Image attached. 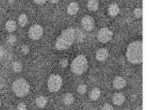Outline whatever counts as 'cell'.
<instances>
[{"label":"cell","mask_w":149,"mask_h":110,"mask_svg":"<svg viewBox=\"0 0 149 110\" xmlns=\"http://www.w3.org/2000/svg\"><path fill=\"white\" fill-rule=\"evenodd\" d=\"M127 60L132 64H141L143 62V43L135 41L130 43L126 52Z\"/></svg>","instance_id":"cell-1"},{"label":"cell","mask_w":149,"mask_h":110,"mask_svg":"<svg viewBox=\"0 0 149 110\" xmlns=\"http://www.w3.org/2000/svg\"><path fill=\"white\" fill-rule=\"evenodd\" d=\"M75 39V31L69 27L63 31L55 42V48L58 50H67L73 44Z\"/></svg>","instance_id":"cell-2"},{"label":"cell","mask_w":149,"mask_h":110,"mask_svg":"<svg viewBox=\"0 0 149 110\" xmlns=\"http://www.w3.org/2000/svg\"><path fill=\"white\" fill-rule=\"evenodd\" d=\"M12 90L17 97H23L29 92L30 85L25 79L20 78L14 81L12 84Z\"/></svg>","instance_id":"cell-3"},{"label":"cell","mask_w":149,"mask_h":110,"mask_svg":"<svg viewBox=\"0 0 149 110\" xmlns=\"http://www.w3.org/2000/svg\"><path fill=\"white\" fill-rule=\"evenodd\" d=\"M71 68L74 74L82 75L88 68V60L84 55H78L71 63Z\"/></svg>","instance_id":"cell-4"},{"label":"cell","mask_w":149,"mask_h":110,"mask_svg":"<svg viewBox=\"0 0 149 110\" xmlns=\"http://www.w3.org/2000/svg\"><path fill=\"white\" fill-rule=\"evenodd\" d=\"M62 84H63V80L60 76L55 74L50 76L47 81V87L50 92H58L61 88Z\"/></svg>","instance_id":"cell-5"},{"label":"cell","mask_w":149,"mask_h":110,"mask_svg":"<svg viewBox=\"0 0 149 110\" xmlns=\"http://www.w3.org/2000/svg\"><path fill=\"white\" fill-rule=\"evenodd\" d=\"M113 37V32L109 28L104 27L99 31L97 35L98 40L102 43H106L110 41Z\"/></svg>","instance_id":"cell-6"},{"label":"cell","mask_w":149,"mask_h":110,"mask_svg":"<svg viewBox=\"0 0 149 110\" xmlns=\"http://www.w3.org/2000/svg\"><path fill=\"white\" fill-rule=\"evenodd\" d=\"M43 34V29L39 24H35L32 27H31L28 32L29 37L33 40H38L42 37Z\"/></svg>","instance_id":"cell-7"},{"label":"cell","mask_w":149,"mask_h":110,"mask_svg":"<svg viewBox=\"0 0 149 110\" xmlns=\"http://www.w3.org/2000/svg\"><path fill=\"white\" fill-rule=\"evenodd\" d=\"M82 26L84 28L86 31H92L95 28V20L91 16L89 15H86L83 19L81 21Z\"/></svg>","instance_id":"cell-8"},{"label":"cell","mask_w":149,"mask_h":110,"mask_svg":"<svg viewBox=\"0 0 149 110\" xmlns=\"http://www.w3.org/2000/svg\"><path fill=\"white\" fill-rule=\"evenodd\" d=\"M109 56V52L106 48H100L98 50L95 54V58L99 61H104Z\"/></svg>","instance_id":"cell-9"},{"label":"cell","mask_w":149,"mask_h":110,"mask_svg":"<svg viewBox=\"0 0 149 110\" xmlns=\"http://www.w3.org/2000/svg\"><path fill=\"white\" fill-rule=\"evenodd\" d=\"M126 81L121 76H116L113 81V87L116 89H121L126 86Z\"/></svg>","instance_id":"cell-10"},{"label":"cell","mask_w":149,"mask_h":110,"mask_svg":"<svg viewBox=\"0 0 149 110\" xmlns=\"http://www.w3.org/2000/svg\"><path fill=\"white\" fill-rule=\"evenodd\" d=\"M112 100H113L114 104H116L117 106H121L124 103L125 97L121 92H116V93L114 94Z\"/></svg>","instance_id":"cell-11"},{"label":"cell","mask_w":149,"mask_h":110,"mask_svg":"<svg viewBox=\"0 0 149 110\" xmlns=\"http://www.w3.org/2000/svg\"><path fill=\"white\" fill-rule=\"evenodd\" d=\"M79 8V7L77 3H71L68 7V13L71 15H74L78 12Z\"/></svg>","instance_id":"cell-12"},{"label":"cell","mask_w":149,"mask_h":110,"mask_svg":"<svg viewBox=\"0 0 149 110\" xmlns=\"http://www.w3.org/2000/svg\"><path fill=\"white\" fill-rule=\"evenodd\" d=\"M88 10L91 11H96L99 9V1L98 0H88Z\"/></svg>","instance_id":"cell-13"},{"label":"cell","mask_w":149,"mask_h":110,"mask_svg":"<svg viewBox=\"0 0 149 110\" xmlns=\"http://www.w3.org/2000/svg\"><path fill=\"white\" fill-rule=\"evenodd\" d=\"M120 12V8L117 4H111L108 7V14L111 16H116Z\"/></svg>","instance_id":"cell-14"},{"label":"cell","mask_w":149,"mask_h":110,"mask_svg":"<svg viewBox=\"0 0 149 110\" xmlns=\"http://www.w3.org/2000/svg\"><path fill=\"white\" fill-rule=\"evenodd\" d=\"M63 101L66 105H71V104L74 102V97L71 93H66L63 97Z\"/></svg>","instance_id":"cell-15"},{"label":"cell","mask_w":149,"mask_h":110,"mask_svg":"<svg viewBox=\"0 0 149 110\" xmlns=\"http://www.w3.org/2000/svg\"><path fill=\"white\" fill-rule=\"evenodd\" d=\"M100 95L101 92L100 90V88H93V89L91 91V92L89 94V97H90V98H91L92 100H96L100 98Z\"/></svg>","instance_id":"cell-16"},{"label":"cell","mask_w":149,"mask_h":110,"mask_svg":"<svg viewBox=\"0 0 149 110\" xmlns=\"http://www.w3.org/2000/svg\"><path fill=\"white\" fill-rule=\"evenodd\" d=\"M5 26H6L7 31L9 32H15L16 30L17 27L16 23L14 20H9V21H7Z\"/></svg>","instance_id":"cell-17"},{"label":"cell","mask_w":149,"mask_h":110,"mask_svg":"<svg viewBox=\"0 0 149 110\" xmlns=\"http://www.w3.org/2000/svg\"><path fill=\"white\" fill-rule=\"evenodd\" d=\"M47 103V100L46 99L45 97H39L37 99H36V105L39 108H43V107H45V105Z\"/></svg>","instance_id":"cell-18"},{"label":"cell","mask_w":149,"mask_h":110,"mask_svg":"<svg viewBox=\"0 0 149 110\" xmlns=\"http://www.w3.org/2000/svg\"><path fill=\"white\" fill-rule=\"evenodd\" d=\"M19 26L21 27H24L26 26V24L27 23V21H28V18L26 16L25 14H22V15H20L19 17Z\"/></svg>","instance_id":"cell-19"},{"label":"cell","mask_w":149,"mask_h":110,"mask_svg":"<svg viewBox=\"0 0 149 110\" xmlns=\"http://www.w3.org/2000/svg\"><path fill=\"white\" fill-rule=\"evenodd\" d=\"M13 70L15 72H20L23 70V65L19 62H15L13 64Z\"/></svg>","instance_id":"cell-20"},{"label":"cell","mask_w":149,"mask_h":110,"mask_svg":"<svg viewBox=\"0 0 149 110\" xmlns=\"http://www.w3.org/2000/svg\"><path fill=\"white\" fill-rule=\"evenodd\" d=\"M77 92L81 95L84 94L87 92V85L84 84H80L77 88Z\"/></svg>","instance_id":"cell-21"},{"label":"cell","mask_w":149,"mask_h":110,"mask_svg":"<svg viewBox=\"0 0 149 110\" xmlns=\"http://www.w3.org/2000/svg\"><path fill=\"white\" fill-rule=\"evenodd\" d=\"M134 15L137 19L141 18L143 15L142 9H140V8H136V9H135V11H134Z\"/></svg>","instance_id":"cell-22"},{"label":"cell","mask_w":149,"mask_h":110,"mask_svg":"<svg viewBox=\"0 0 149 110\" xmlns=\"http://www.w3.org/2000/svg\"><path fill=\"white\" fill-rule=\"evenodd\" d=\"M22 52H23V54H27L28 52H29V48H28V46L26 45V44H24V45L22 46Z\"/></svg>","instance_id":"cell-23"},{"label":"cell","mask_w":149,"mask_h":110,"mask_svg":"<svg viewBox=\"0 0 149 110\" xmlns=\"http://www.w3.org/2000/svg\"><path fill=\"white\" fill-rule=\"evenodd\" d=\"M7 40H8V42L12 44V43H14L16 41V37L15 36H10L8 37V39H7Z\"/></svg>","instance_id":"cell-24"},{"label":"cell","mask_w":149,"mask_h":110,"mask_svg":"<svg viewBox=\"0 0 149 110\" xmlns=\"http://www.w3.org/2000/svg\"><path fill=\"white\" fill-rule=\"evenodd\" d=\"M17 109H20V110L26 109V105L24 103H20L17 106Z\"/></svg>","instance_id":"cell-25"},{"label":"cell","mask_w":149,"mask_h":110,"mask_svg":"<svg viewBox=\"0 0 149 110\" xmlns=\"http://www.w3.org/2000/svg\"><path fill=\"white\" fill-rule=\"evenodd\" d=\"M68 64V60L64 59V60H62L61 61H60V65H61L62 68H66Z\"/></svg>","instance_id":"cell-26"},{"label":"cell","mask_w":149,"mask_h":110,"mask_svg":"<svg viewBox=\"0 0 149 110\" xmlns=\"http://www.w3.org/2000/svg\"><path fill=\"white\" fill-rule=\"evenodd\" d=\"M103 109H113V106L109 104H105L104 106H103Z\"/></svg>","instance_id":"cell-27"},{"label":"cell","mask_w":149,"mask_h":110,"mask_svg":"<svg viewBox=\"0 0 149 110\" xmlns=\"http://www.w3.org/2000/svg\"><path fill=\"white\" fill-rule=\"evenodd\" d=\"M47 0H34V2L36 4H39V5H42V4H44L46 3Z\"/></svg>","instance_id":"cell-28"},{"label":"cell","mask_w":149,"mask_h":110,"mask_svg":"<svg viewBox=\"0 0 149 110\" xmlns=\"http://www.w3.org/2000/svg\"><path fill=\"white\" fill-rule=\"evenodd\" d=\"M3 49L2 47H0V59L3 57Z\"/></svg>","instance_id":"cell-29"},{"label":"cell","mask_w":149,"mask_h":110,"mask_svg":"<svg viewBox=\"0 0 149 110\" xmlns=\"http://www.w3.org/2000/svg\"><path fill=\"white\" fill-rule=\"evenodd\" d=\"M51 2L52 4H56V3H58V0H51Z\"/></svg>","instance_id":"cell-30"},{"label":"cell","mask_w":149,"mask_h":110,"mask_svg":"<svg viewBox=\"0 0 149 110\" xmlns=\"http://www.w3.org/2000/svg\"><path fill=\"white\" fill-rule=\"evenodd\" d=\"M9 2L10 3H14V0H9Z\"/></svg>","instance_id":"cell-31"},{"label":"cell","mask_w":149,"mask_h":110,"mask_svg":"<svg viewBox=\"0 0 149 110\" xmlns=\"http://www.w3.org/2000/svg\"><path fill=\"white\" fill-rule=\"evenodd\" d=\"M0 105H1V99H0Z\"/></svg>","instance_id":"cell-32"}]
</instances>
